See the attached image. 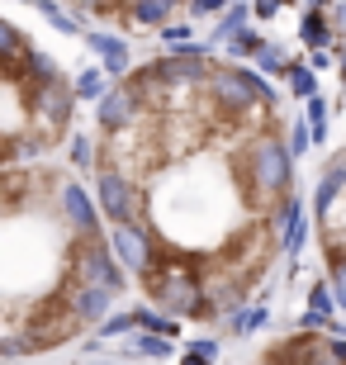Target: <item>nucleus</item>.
<instances>
[{
  "label": "nucleus",
  "mask_w": 346,
  "mask_h": 365,
  "mask_svg": "<svg viewBox=\"0 0 346 365\" xmlns=\"http://www.w3.org/2000/svg\"><path fill=\"white\" fill-rule=\"evenodd\" d=\"M67 5L123 38H138V34H166L180 19L190 24L200 14H213L223 0H67Z\"/></svg>",
  "instance_id": "obj_5"
},
{
  "label": "nucleus",
  "mask_w": 346,
  "mask_h": 365,
  "mask_svg": "<svg viewBox=\"0 0 346 365\" xmlns=\"http://www.w3.org/2000/svg\"><path fill=\"white\" fill-rule=\"evenodd\" d=\"M76 133V86L34 34L0 19V166L57 157Z\"/></svg>",
  "instance_id": "obj_3"
},
{
  "label": "nucleus",
  "mask_w": 346,
  "mask_h": 365,
  "mask_svg": "<svg viewBox=\"0 0 346 365\" xmlns=\"http://www.w3.org/2000/svg\"><path fill=\"white\" fill-rule=\"evenodd\" d=\"M290 109L256 71L166 53L123 71L95 109V204L157 313L238 318L299 228Z\"/></svg>",
  "instance_id": "obj_1"
},
{
  "label": "nucleus",
  "mask_w": 346,
  "mask_h": 365,
  "mask_svg": "<svg viewBox=\"0 0 346 365\" xmlns=\"http://www.w3.org/2000/svg\"><path fill=\"white\" fill-rule=\"evenodd\" d=\"M313 232H318L327 289L346 313V148L322 166V180L313 190Z\"/></svg>",
  "instance_id": "obj_4"
},
{
  "label": "nucleus",
  "mask_w": 346,
  "mask_h": 365,
  "mask_svg": "<svg viewBox=\"0 0 346 365\" xmlns=\"http://www.w3.org/2000/svg\"><path fill=\"white\" fill-rule=\"evenodd\" d=\"M95 190L57 157L0 166V356H48L128 294Z\"/></svg>",
  "instance_id": "obj_2"
}]
</instances>
